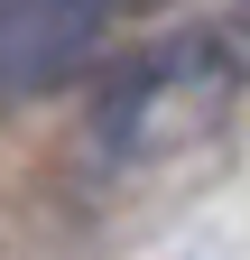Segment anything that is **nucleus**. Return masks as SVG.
Here are the masks:
<instances>
[{
	"label": "nucleus",
	"instance_id": "obj_1",
	"mask_svg": "<svg viewBox=\"0 0 250 260\" xmlns=\"http://www.w3.org/2000/svg\"><path fill=\"white\" fill-rule=\"evenodd\" d=\"M93 38H102L93 0H0V103L56 93L93 56Z\"/></svg>",
	"mask_w": 250,
	"mask_h": 260
}]
</instances>
